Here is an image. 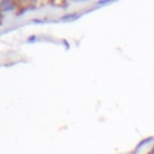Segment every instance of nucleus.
<instances>
[{
	"label": "nucleus",
	"mask_w": 154,
	"mask_h": 154,
	"mask_svg": "<svg viewBox=\"0 0 154 154\" xmlns=\"http://www.w3.org/2000/svg\"><path fill=\"white\" fill-rule=\"evenodd\" d=\"M153 140H154V137H153V136H150V137H146V138H143V140H142L141 142H138V144L136 146V148H135V152H137L138 149H141V148H143V147H144V146H146L147 143H150V142H152Z\"/></svg>",
	"instance_id": "obj_1"
},
{
	"label": "nucleus",
	"mask_w": 154,
	"mask_h": 154,
	"mask_svg": "<svg viewBox=\"0 0 154 154\" xmlns=\"http://www.w3.org/2000/svg\"><path fill=\"white\" fill-rule=\"evenodd\" d=\"M1 6L4 7V8H2L4 11L8 12V11H11V10L14 7V4L11 2V1H2V2H1Z\"/></svg>",
	"instance_id": "obj_2"
},
{
	"label": "nucleus",
	"mask_w": 154,
	"mask_h": 154,
	"mask_svg": "<svg viewBox=\"0 0 154 154\" xmlns=\"http://www.w3.org/2000/svg\"><path fill=\"white\" fill-rule=\"evenodd\" d=\"M78 13H66L64 16H61V19H75V18H78Z\"/></svg>",
	"instance_id": "obj_3"
},
{
	"label": "nucleus",
	"mask_w": 154,
	"mask_h": 154,
	"mask_svg": "<svg viewBox=\"0 0 154 154\" xmlns=\"http://www.w3.org/2000/svg\"><path fill=\"white\" fill-rule=\"evenodd\" d=\"M36 41H37V36H36V35H31V36H29L28 40H26V42H29V43L36 42Z\"/></svg>",
	"instance_id": "obj_4"
},
{
	"label": "nucleus",
	"mask_w": 154,
	"mask_h": 154,
	"mask_svg": "<svg viewBox=\"0 0 154 154\" xmlns=\"http://www.w3.org/2000/svg\"><path fill=\"white\" fill-rule=\"evenodd\" d=\"M150 154H154V146H153V148L150 149Z\"/></svg>",
	"instance_id": "obj_5"
}]
</instances>
